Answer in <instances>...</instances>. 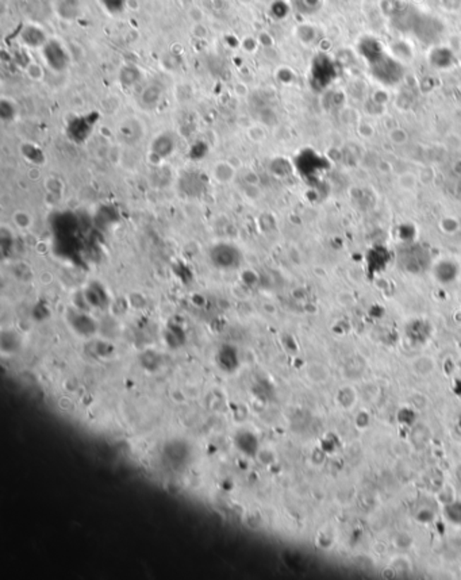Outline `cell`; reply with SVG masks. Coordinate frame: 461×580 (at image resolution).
<instances>
[{
	"label": "cell",
	"instance_id": "6da1fadb",
	"mask_svg": "<svg viewBox=\"0 0 461 580\" xmlns=\"http://www.w3.org/2000/svg\"><path fill=\"white\" fill-rule=\"evenodd\" d=\"M41 54L49 68L54 72H63L69 65V54L66 49L56 40H48V42L41 47Z\"/></svg>",
	"mask_w": 461,
	"mask_h": 580
},
{
	"label": "cell",
	"instance_id": "7a4b0ae2",
	"mask_svg": "<svg viewBox=\"0 0 461 580\" xmlns=\"http://www.w3.org/2000/svg\"><path fill=\"white\" fill-rule=\"evenodd\" d=\"M210 257L214 266L222 269L236 268L241 263V253L232 244H217L210 251Z\"/></svg>",
	"mask_w": 461,
	"mask_h": 580
},
{
	"label": "cell",
	"instance_id": "3957f363",
	"mask_svg": "<svg viewBox=\"0 0 461 580\" xmlns=\"http://www.w3.org/2000/svg\"><path fill=\"white\" fill-rule=\"evenodd\" d=\"M99 118V114L96 115H84V117H79L75 118L73 121H71V124L68 126V136L71 140L75 142L85 141L90 134L94 130L96 121Z\"/></svg>",
	"mask_w": 461,
	"mask_h": 580
},
{
	"label": "cell",
	"instance_id": "277c9868",
	"mask_svg": "<svg viewBox=\"0 0 461 580\" xmlns=\"http://www.w3.org/2000/svg\"><path fill=\"white\" fill-rule=\"evenodd\" d=\"M20 42L28 47H42L47 42V35L42 29L38 26H26L20 32Z\"/></svg>",
	"mask_w": 461,
	"mask_h": 580
},
{
	"label": "cell",
	"instance_id": "5b68a950",
	"mask_svg": "<svg viewBox=\"0 0 461 580\" xmlns=\"http://www.w3.org/2000/svg\"><path fill=\"white\" fill-rule=\"evenodd\" d=\"M220 362L226 371H233L239 365L236 350L230 346H224L220 352Z\"/></svg>",
	"mask_w": 461,
	"mask_h": 580
},
{
	"label": "cell",
	"instance_id": "8992f818",
	"mask_svg": "<svg viewBox=\"0 0 461 580\" xmlns=\"http://www.w3.org/2000/svg\"><path fill=\"white\" fill-rule=\"evenodd\" d=\"M256 445H257V441L252 436V433H239L237 436V446H239V449L244 451L245 454L253 455Z\"/></svg>",
	"mask_w": 461,
	"mask_h": 580
},
{
	"label": "cell",
	"instance_id": "52a82bcc",
	"mask_svg": "<svg viewBox=\"0 0 461 580\" xmlns=\"http://www.w3.org/2000/svg\"><path fill=\"white\" fill-rule=\"evenodd\" d=\"M59 11L64 19H73L79 13V0H63Z\"/></svg>",
	"mask_w": 461,
	"mask_h": 580
},
{
	"label": "cell",
	"instance_id": "ba28073f",
	"mask_svg": "<svg viewBox=\"0 0 461 580\" xmlns=\"http://www.w3.org/2000/svg\"><path fill=\"white\" fill-rule=\"evenodd\" d=\"M100 3L110 14H122L126 8L128 0H100Z\"/></svg>",
	"mask_w": 461,
	"mask_h": 580
}]
</instances>
